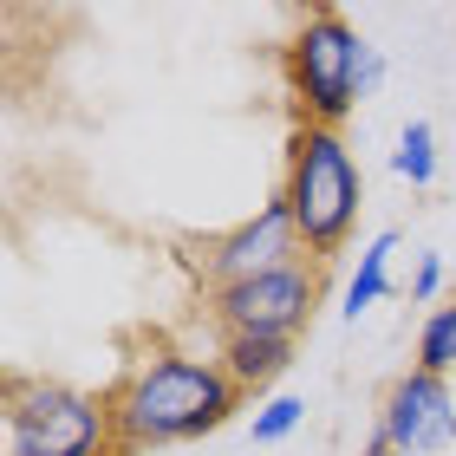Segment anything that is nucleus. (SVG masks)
Wrapping results in <instances>:
<instances>
[{
  "label": "nucleus",
  "instance_id": "7",
  "mask_svg": "<svg viewBox=\"0 0 456 456\" xmlns=\"http://www.w3.org/2000/svg\"><path fill=\"white\" fill-rule=\"evenodd\" d=\"M379 437L404 456H430L456 437V398L437 371H404L398 385L385 391V424Z\"/></svg>",
  "mask_w": 456,
  "mask_h": 456
},
{
  "label": "nucleus",
  "instance_id": "12",
  "mask_svg": "<svg viewBox=\"0 0 456 456\" xmlns=\"http://www.w3.org/2000/svg\"><path fill=\"white\" fill-rule=\"evenodd\" d=\"M300 418H306V404H300V398H274V404H267L261 418H255V444H281Z\"/></svg>",
  "mask_w": 456,
  "mask_h": 456
},
{
  "label": "nucleus",
  "instance_id": "1",
  "mask_svg": "<svg viewBox=\"0 0 456 456\" xmlns=\"http://www.w3.org/2000/svg\"><path fill=\"white\" fill-rule=\"evenodd\" d=\"M248 391L228 379L209 359H143L131 379H118L105 391L111 404V456H151L163 444L202 437V430H222L241 411Z\"/></svg>",
  "mask_w": 456,
  "mask_h": 456
},
{
  "label": "nucleus",
  "instance_id": "3",
  "mask_svg": "<svg viewBox=\"0 0 456 456\" xmlns=\"http://www.w3.org/2000/svg\"><path fill=\"white\" fill-rule=\"evenodd\" d=\"M365 59H371V46L339 7H326V0L306 7L294 46H287V78H294L300 124L339 131V118H352V105L365 98Z\"/></svg>",
  "mask_w": 456,
  "mask_h": 456
},
{
  "label": "nucleus",
  "instance_id": "8",
  "mask_svg": "<svg viewBox=\"0 0 456 456\" xmlns=\"http://www.w3.org/2000/svg\"><path fill=\"white\" fill-rule=\"evenodd\" d=\"M294 365V339H248V333H222V371L241 391L274 385L281 371Z\"/></svg>",
  "mask_w": 456,
  "mask_h": 456
},
{
  "label": "nucleus",
  "instance_id": "11",
  "mask_svg": "<svg viewBox=\"0 0 456 456\" xmlns=\"http://www.w3.org/2000/svg\"><path fill=\"white\" fill-rule=\"evenodd\" d=\"M418 371H437V379H450V371H456V306H437V314L424 320Z\"/></svg>",
  "mask_w": 456,
  "mask_h": 456
},
{
  "label": "nucleus",
  "instance_id": "5",
  "mask_svg": "<svg viewBox=\"0 0 456 456\" xmlns=\"http://www.w3.org/2000/svg\"><path fill=\"white\" fill-rule=\"evenodd\" d=\"M320 281L326 267L320 261H287L274 274H255V281H235L216 294V320L222 333H248V339H294L320 306Z\"/></svg>",
  "mask_w": 456,
  "mask_h": 456
},
{
  "label": "nucleus",
  "instance_id": "2",
  "mask_svg": "<svg viewBox=\"0 0 456 456\" xmlns=\"http://www.w3.org/2000/svg\"><path fill=\"white\" fill-rule=\"evenodd\" d=\"M281 202H287V216H294L300 248L320 267H333L346 255L352 222H359V202H365V176H359V163H352L339 131H326V124H294Z\"/></svg>",
  "mask_w": 456,
  "mask_h": 456
},
{
  "label": "nucleus",
  "instance_id": "9",
  "mask_svg": "<svg viewBox=\"0 0 456 456\" xmlns=\"http://www.w3.org/2000/svg\"><path fill=\"white\" fill-rule=\"evenodd\" d=\"M391 255H398V235H379V241L359 255V274H352V287H346V320H359L371 300L391 294V287H385V261H391Z\"/></svg>",
  "mask_w": 456,
  "mask_h": 456
},
{
  "label": "nucleus",
  "instance_id": "6",
  "mask_svg": "<svg viewBox=\"0 0 456 456\" xmlns=\"http://www.w3.org/2000/svg\"><path fill=\"white\" fill-rule=\"evenodd\" d=\"M287 261H300V235H294V216H287L281 196L261 202L255 222H241L235 235L209 241V255H202V267H209V281H216V294H222V287H235V281L274 274V267H287Z\"/></svg>",
  "mask_w": 456,
  "mask_h": 456
},
{
  "label": "nucleus",
  "instance_id": "10",
  "mask_svg": "<svg viewBox=\"0 0 456 456\" xmlns=\"http://www.w3.org/2000/svg\"><path fill=\"white\" fill-rule=\"evenodd\" d=\"M391 170H398L404 183H418V190H424L430 176H437V137H430V124H424V118H411V124H404L398 151H391Z\"/></svg>",
  "mask_w": 456,
  "mask_h": 456
},
{
  "label": "nucleus",
  "instance_id": "4",
  "mask_svg": "<svg viewBox=\"0 0 456 456\" xmlns=\"http://www.w3.org/2000/svg\"><path fill=\"white\" fill-rule=\"evenodd\" d=\"M7 444L13 456H111L105 391L7 371Z\"/></svg>",
  "mask_w": 456,
  "mask_h": 456
},
{
  "label": "nucleus",
  "instance_id": "14",
  "mask_svg": "<svg viewBox=\"0 0 456 456\" xmlns=\"http://www.w3.org/2000/svg\"><path fill=\"white\" fill-rule=\"evenodd\" d=\"M365 456H404V450H391L385 437H371V450H365Z\"/></svg>",
  "mask_w": 456,
  "mask_h": 456
},
{
  "label": "nucleus",
  "instance_id": "13",
  "mask_svg": "<svg viewBox=\"0 0 456 456\" xmlns=\"http://www.w3.org/2000/svg\"><path fill=\"white\" fill-rule=\"evenodd\" d=\"M437 281H444V261H437V255H424V261H418V287H411V294L430 300V294H437Z\"/></svg>",
  "mask_w": 456,
  "mask_h": 456
}]
</instances>
